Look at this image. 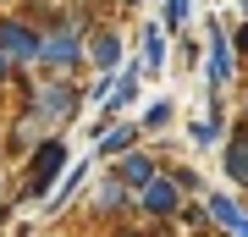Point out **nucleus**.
<instances>
[{"instance_id":"nucleus-1","label":"nucleus","mask_w":248,"mask_h":237,"mask_svg":"<svg viewBox=\"0 0 248 237\" xmlns=\"http://www.w3.org/2000/svg\"><path fill=\"white\" fill-rule=\"evenodd\" d=\"M61 166H66V149H61V143H39V160H33V171H28V193H45Z\"/></svg>"},{"instance_id":"nucleus-2","label":"nucleus","mask_w":248,"mask_h":237,"mask_svg":"<svg viewBox=\"0 0 248 237\" xmlns=\"http://www.w3.org/2000/svg\"><path fill=\"white\" fill-rule=\"evenodd\" d=\"M226 78H232V44H226V33H221V28L210 22V83L221 88Z\"/></svg>"},{"instance_id":"nucleus-3","label":"nucleus","mask_w":248,"mask_h":237,"mask_svg":"<svg viewBox=\"0 0 248 237\" xmlns=\"http://www.w3.org/2000/svg\"><path fill=\"white\" fill-rule=\"evenodd\" d=\"M0 50H6V55H28V61H33V55H39V39L28 33V28L6 22V28H0Z\"/></svg>"},{"instance_id":"nucleus-4","label":"nucleus","mask_w":248,"mask_h":237,"mask_svg":"<svg viewBox=\"0 0 248 237\" xmlns=\"http://www.w3.org/2000/svg\"><path fill=\"white\" fill-rule=\"evenodd\" d=\"M143 204H149V210H177V188L149 176V182H143Z\"/></svg>"},{"instance_id":"nucleus-5","label":"nucleus","mask_w":248,"mask_h":237,"mask_svg":"<svg viewBox=\"0 0 248 237\" xmlns=\"http://www.w3.org/2000/svg\"><path fill=\"white\" fill-rule=\"evenodd\" d=\"M226 171L237 176V182H248V132H237V138H232V149H226Z\"/></svg>"},{"instance_id":"nucleus-6","label":"nucleus","mask_w":248,"mask_h":237,"mask_svg":"<svg viewBox=\"0 0 248 237\" xmlns=\"http://www.w3.org/2000/svg\"><path fill=\"white\" fill-rule=\"evenodd\" d=\"M39 55H45V61H72V55H78V33H55L50 44H39Z\"/></svg>"},{"instance_id":"nucleus-7","label":"nucleus","mask_w":248,"mask_h":237,"mask_svg":"<svg viewBox=\"0 0 248 237\" xmlns=\"http://www.w3.org/2000/svg\"><path fill=\"white\" fill-rule=\"evenodd\" d=\"M127 143H133V127H116V132H105V143H99V155H122Z\"/></svg>"},{"instance_id":"nucleus-8","label":"nucleus","mask_w":248,"mask_h":237,"mask_svg":"<svg viewBox=\"0 0 248 237\" xmlns=\"http://www.w3.org/2000/svg\"><path fill=\"white\" fill-rule=\"evenodd\" d=\"M138 99V78H122V88L110 94V111H122V105H133Z\"/></svg>"},{"instance_id":"nucleus-9","label":"nucleus","mask_w":248,"mask_h":237,"mask_svg":"<svg viewBox=\"0 0 248 237\" xmlns=\"http://www.w3.org/2000/svg\"><path fill=\"white\" fill-rule=\"evenodd\" d=\"M127 182H149V176H155V166H149V160H143V155H133V160H127Z\"/></svg>"},{"instance_id":"nucleus-10","label":"nucleus","mask_w":248,"mask_h":237,"mask_svg":"<svg viewBox=\"0 0 248 237\" xmlns=\"http://www.w3.org/2000/svg\"><path fill=\"white\" fill-rule=\"evenodd\" d=\"M116 55H122V44H116V39H99V44H94V61L105 66V72H110V61H116Z\"/></svg>"},{"instance_id":"nucleus-11","label":"nucleus","mask_w":248,"mask_h":237,"mask_svg":"<svg viewBox=\"0 0 248 237\" xmlns=\"http://www.w3.org/2000/svg\"><path fill=\"white\" fill-rule=\"evenodd\" d=\"M210 210L221 215L226 226H243V210H237V204H226V199H210Z\"/></svg>"},{"instance_id":"nucleus-12","label":"nucleus","mask_w":248,"mask_h":237,"mask_svg":"<svg viewBox=\"0 0 248 237\" xmlns=\"http://www.w3.org/2000/svg\"><path fill=\"white\" fill-rule=\"evenodd\" d=\"M166 116H171V99H155V105H149V116H143V122H149V127H160V122H166Z\"/></svg>"},{"instance_id":"nucleus-13","label":"nucleus","mask_w":248,"mask_h":237,"mask_svg":"<svg viewBox=\"0 0 248 237\" xmlns=\"http://www.w3.org/2000/svg\"><path fill=\"white\" fill-rule=\"evenodd\" d=\"M182 17H187V0H171V22H166V28H177Z\"/></svg>"},{"instance_id":"nucleus-14","label":"nucleus","mask_w":248,"mask_h":237,"mask_svg":"<svg viewBox=\"0 0 248 237\" xmlns=\"http://www.w3.org/2000/svg\"><path fill=\"white\" fill-rule=\"evenodd\" d=\"M0 78H6V50H0Z\"/></svg>"},{"instance_id":"nucleus-15","label":"nucleus","mask_w":248,"mask_h":237,"mask_svg":"<svg viewBox=\"0 0 248 237\" xmlns=\"http://www.w3.org/2000/svg\"><path fill=\"white\" fill-rule=\"evenodd\" d=\"M243 50H248V28H243Z\"/></svg>"},{"instance_id":"nucleus-16","label":"nucleus","mask_w":248,"mask_h":237,"mask_svg":"<svg viewBox=\"0 0 248 237\" xmlns=\"http://www.w3.org/2000/svg\"><path fill=\"white\" fill-rule=\"evenodd\" d=\"M243 237H248V221H243Z\"/></svg>"},{"instance_id":"nucleus-17","label":"nucleus","mask_w":248,"mask_h":237,"mask_svg":"<svg viewBox=\"0 0 248 237\" xmlns=\"http://www.w3.org/2000/svg\"><path fill=\"white\" fill-rule=\"evenodd\" d=\"M243 6H248V0H243Z\"/></svg>"}]
</instances>
